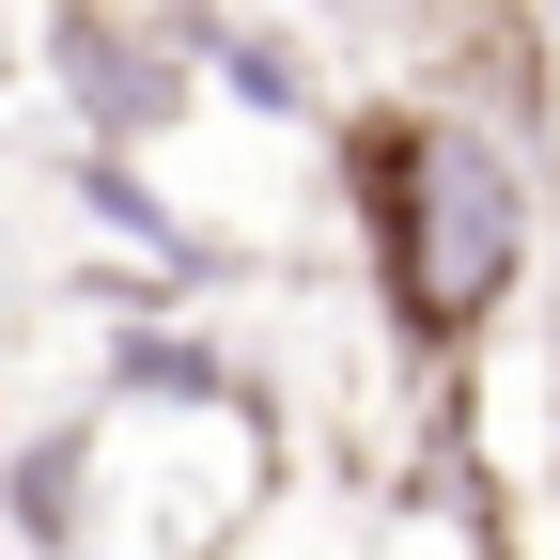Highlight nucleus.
Returning a JSON list of instances; mask_svg holds the SVG:
<instances>
[{
    "label": "nucleus",
    "instance_id": "obj_4",
    "mask_svg": "<svg viewBox=\"0 0 560 560\" xmlns=\"http://www.w3.org/2000/svg\"><path fill=\"white\" fill-rule=\"evenodd\" d=\"M529 32H545V62H560V0H529Z\"/></svg>",
    "mask_w": 560,
    "mask_h": 560
},
{
    "label": "nucleus",
    "instance_id": "obj_3",
    "mask_svg": "<svg viewBox=\"0 0 560 560\" xmlns=\"http://www.w3.org/2000/svg\"><path fill=\"white\" fill-rule=\"evenodd\" d=\"M529 499L560 514V234H545V280H529Z\"/></svg>",
    "mask_w": 560,
    "mask_h": 560
},
{
    "label": "nucleus",
    "instance_id": "obj_5",
    "mask_svg": "<svg viewBox=\"0 0 560 560\" xmlns=\"http://www.w3.org/2000/svg\"><path fill=\"white\" fill-rule=\"evenodd\" d=\"M359 16H374V0H359Z\"/></svg>",
    "mask_w": 560,
    "mask_h": 560
},
{
    "label": "nucleus",
    "instance_id": "obj_1",
    "mask_svg": "<svg viewBox=\"0 0 560 560\" xmlns=\"http://www.w3.org/2000/svg\"><path fill=\"white\" fill-rule=\"evenodd\" d=\"M327 187H342V234H359V296H374V342L405 389H452L482 374V342L529 312L545 280V234H560V172L529 140H499L452 94H342L327 125Z\"/></svg>",
    "mask_w": 560,
    "mask_h": 560
},
{
    "label": "nucleus",
    "instance_id": "obj_2",
    "mask_svg": "<svg viewBox=\"0 0 560 560\" xmlns=\"http://www.w3.org/2000/svg\"><path fill=\"white\" fill-rule=\"evenodd\" d=\"M0 529H16V560H94L109 545V420L94 405L0 452Z\"/></svg>",
    "mask_w": 560,
    "mask_h": 560
}]
</instances>
